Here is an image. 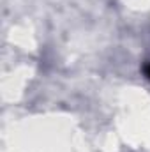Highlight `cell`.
Listing matches in <instances>:
<instances>
[{"label":"cell","mask_w":150,"mask_h":152,"mask_svg":"<svg viewBox=\"0 0 150 152\" xmlns=\"http://www.w3.org/2000/svg\"><path fill=\"white\" fill-rule=\"evenodd\" d=\"M145 75L150 78V64H147V66H145Z\"/></svg>","instance_id":"1"}]
</instances>
